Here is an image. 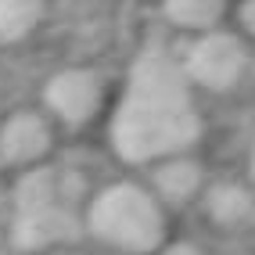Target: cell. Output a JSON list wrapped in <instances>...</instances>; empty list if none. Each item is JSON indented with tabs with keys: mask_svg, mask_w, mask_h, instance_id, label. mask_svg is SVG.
I'll return each mask as SVG.
<instances>
[{
	"mask_svg": "<svg viewBox=\"0 0 255 255\" xmlns=\"http://www.w3.org/2000/svg\"><path fill=\"white\" fill-rule=\"evenodd\" d=\"M187 83L191 79L183 65H176L165 50L151 47L137 58L112 123V144L126 162L176 155L198 140L201 119Z\"/></svg>",
	"mask_w": 255,
	"mask_h": 255,
	"instance_id": "6da1fadb",
	"label": "cell"
},
{
	"mask_svg": "<svg viewBox=\"0 0 255 255\" xmlns=\"http://www.w3.org/2000/svg\"><path fill=\"white\" fill-rule=\"evenodd\" d=\"M87 227L112 248L151 252L165 237V212L158 198L137 183H112L90 201Z\"/></svg>",
	"mask_w": 255,
	"mask_h": 255,
	"instance_id": "7a4b0ae2",
	"label": "cell"
},
{
	"mask_svg": "<svg viewBox=\"0 0 255 255\" xmlns=\"http://www.w3.org/2000/svg\"><path fill=\"white\" fill-rule=\"evenodd\" d=\"M191 83L205 90H230L241 83L245 69H248V50L234 32H205L198 36L187 50V58L180 61Z\"/></svg>",
	"mask_w": 255,
	"mask_h": 255,
	"instance_id": "3957f363",
	"label": "cell"
},
{
	"mask_svg": "<svg viewBox=\"0 0 255 255\" xmlns=\"http://www.w3.org/2000/svg\"><path fill=\"white\" fill-rule=\"evenodd\" d=\"M43 101L65 126H87L105 105V83L94 69H61L47 79Z\"/></svg>",
	"mask_w": 255,
	"mask_h": 255,
	"instance_id": "277c9868",
	"label": "cell"
},
{
	"mask_svg": "<svg viewBox=\"0 0 255 255\" xmlns=\"http://www.w3.org/2000/svg\"><path fill=\"white\" fill-rule=\"evenodd\" d=\"M50 123L32 112L22 108L7 115L0 123V165H14V169H36V162L50 151Z\"/></svg>",
	"mask_w": 255,
	"mask_h": 255,
	"instance_id": "5b68a950",
	"label": "cell"
},
{
	"mask_svg": "<svg viewBox=\"0 0 255 255\" xmlns=\"http://www.w3.org/2000/svg\"><path fill=\"white\" fill-rule=\"evenodd\" d=\"M72 234H76V216L65 205H54V209L18 212L14 216L11 245L18 252H43V248H54L61 241H69Z\"/></svg>",
	"mask_w": 255,
	"mask_h": 255,
	"instance_id": "8992f818",
	"label": "cell"
},
{
	"mask_svg": "<svg viewBox=\"0 0 255 255\" xmlns=\"http://www.w3.org/2000/svg\"><path fill=\"white\" fill-rule=\"evenodd\" d=\"M201 165L194 158H165L158 169H155V191L169 201V205H183V201H191L198 191H201Z\"/></svg>",
	"mask_w": 255,
	"mask_h": 255,
	"instance_id": "52a82bcc",
	"label": "cell"
},
{
	"mask_svg": "<svg viewBox=\"0 0 255 255\" xmlns=\"http://www.w3.org/2000/svg\"><path fill=\"white\" fill-rule=\"evenodd\" d=\"M61 205V176L47 165L25 169L14 183V209L18 212H40Z\"/></svg>",
	"mask_w": 255,
	"mask_h": 255,
	"instance_id": "ba28073f",
	"label": "cell"
},
{
	"mask_svg": "<svg viewBox=\"0 0 255 255\" xmlns=\"http://www.w3.org/2000/svg\"><path fill=\"white\" fill-rule=\"evenodd\" d=\"M205 212L216 219L219 227H237L255 212V198L241 183H216L205 194Z\"/></svg>",
	"mask_w": 255,
	"mask_h": 255,
	"instance_id": "9c48e42d",
	"label": "cell"
},
{
	"mask_svg": "<svg viewBox=\"0 0 255 255\" xmlns=\"http://www.w3.org/2000/svg\"><path fill=\"white\" fill-rule=\"evenodd\" d=\"M162 14L173 25L180 29H198L201 36L205 32H216V25L223 22L227 7L219 4V0H173V4H165Z\"/></svg>",
	"mask_w": 255,
	"mask_h": 255,
	"instance_id": "30bf717a",
	"label": "cell"
},
{
	"mask_svg": "<svg viewBox=\"0 0 255 255\" xmlns=\"http://www.w3.org/2000/svg\"><path fill=\"white\" fill-rule=\"evenodd\" d=\"M43 7L36 0H0V43H18L40 25Z\"/></svg>",
	"mask_w": 255,
	"mask_h": 255,
	"instance_id": "8fae6325",
	"label": "cell"
},
{
	"mask_svg": "<svg viewBox=\"0 0 255 255\" xmlns=\"http://www.w3.org/2000/svg\"><path fill=\"white\" fill-rule=\"evenodd\" d=\"M158 255H205L198 245H191V241H176V245H165Z\"/></svg>",
	"mask_w": 255,
	"mask_h": 255,
	"instance_id": "7c38bea8",
	"label": "cell"
},
{
	"mask_svg": "<svg viewBox=\"0 0 255 255\" xmlns=\"http://www.w3.org/2000/svg\"><path fill=\"white\" fill-rule=\"evenodd\" d=\"M237 14H241V22H245V29H248L252 36H255V4H245L241 11H237Z\"/></svg>",
	"mask_w": 255,
	"mask_h": 255,
	"instance_id": "4fadbf2b",
	"label": "cell"
},
{
	"mask_svg": "<svg viewBox=\"0 0 255 255\" xmlns=\"http://www.w3.org/2000/svg\"><path fill=\"white\" fill-rule=\"evenodd\" d=\"M0 209H4V183H0Z\"/></svg>",
	"mask_w": 255,
	"mask_h": 255,
	"instance_id": "5bb4252c",
	"label": "cell"
},
{
	"mask_svg": "<svg viewBox=\"0 0 255 255\" xmlns=\"http://www.w3.org/2000/svg\"><path fill=\"white\" fill-rule=\"evenodd\" d=\"M252 176H255V151H252Z\"/></svg>",
	"mask_w": 255,
	"mask_h": 255,
	"instance_id": "9a60e30c",
	"label": "cell"
}]
</instances>
